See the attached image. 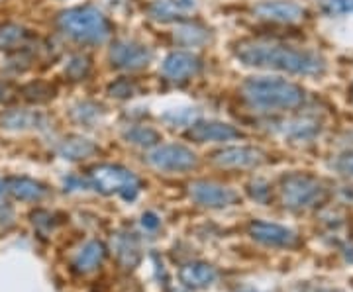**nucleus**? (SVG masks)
I'll return each instance as SVG.
<instances>
[{
  "mask_svg": "<svg viewBox=\"0 0 353 292\" xmlns=\"http://www.w3.org/2000/svg\"><path fill=\"white\" fill-rule=\"evenodd\" d=\"M88 69H90V63H88L87 57H83V55H77L71 59V63L67 65V75L71 76L73 81H79V79H83V76H87Z\"/></svg>",
  "mask_w": 353,
  "mask_h": 292,
  "instance_id": "obj_29",
  "label": "nucleus"
},
{
  "mask_svg": "<svg viewBox=\"0 0 353 292\" xmlns=\"http://www.w3.org/2000/svg\"><path fill=\"white\" fill-rule=\"evenodd\" d=\"M124 140L136 147H153L161 141V136L148 126H132L124 132Z\"/></svg>",
  "mask_w": 353,
  "mask_h": 292,
  "instance_id": "obj_23",
  "label": "nucleus"
},
{
  "mask_svg": "<svg viewBox=\"0 0 353 292\" xmlns=\"http://www.w3.org/2000/svg\"><path fill=\"white\" fill-rule=\"evenodd\" d=\"M104 257H106V247L101 242H88L75 255L73 267H75L77 273L85 275V273H90V271H94V269L99 267L104 261Z\"/></svg>",
  "mask_w": 353,
  "mask_h": 292,
  "instance_id": "obj_19",
  "label": "nucleus"
},
{
  "mask_svg": "<svg viewBox=\"0 0 353 292\" xmlns=\"http://www.w3.org/2000/svg\"><path fill=\"white\" fill-rule=\"evenodd\" d=\"M243 292H253V291H243Z\"/></svg>",
  "mask_w": 353,
  "mask_h": 292,
  "instance_id": "obj_39",
  "label": "nucleus"
},
{
  "mask_svg": "<svg viewBox=\"0 0 353 292\" xmlns=\"http://www.w3.org/2000/svg\"><path fill=\"white\" fill-rule=\"evenodd\" d=\"M26 30L18 24H6L0 28V50H12L18 48L26 39Z\"/></svg>",
  "mask_w": 353,
  "mask_h": 292,
  "instance_id": "obj_24",
  "label": "nucleus"
},
{
  "mask_svg": "<svg viewBox=\"0 0 353 292\" xmlns=\"http://www.w3.org/2000/svg\"><path fill=\"white\" fill-rule=\"evenodd\" d=\"M145 161L157 169V171H167V173H183L194 169L199 159L196 155L190 152L185 145L176 143H167V145H157L155 149L148 153Z\"/></svg>",
  "mask_w": 353,
  "mask_h": 292,
  "instance_id": "obj_6",
  "label": "nucleus"
},
{
  "mask_svg": "<svg viewBox=\"0 0 353 292\" xmlns=\"http://www.w3.org/2000/svg\"><path fill=\"white\" fill-rule=\"evenodd\" d=\"M250 194H252L253 200H259V202H267V194H269V189H267V185L265 182H259V180H255L250 185Z\"/></svg>",
  "mask_w": 353,
  "mask_h": 292,
  "instance_id": "obj_32",
  "label": "nucleus"
},
{
  "mask_svg": "<svg viewBox=\"0 0 353 292\" xmlns=\"http://www.w3.org/2000/svg\"><path fill=\"white\" fill-rule=\"evenodd\" d=\"M196 8L194 0H153L148 12L157 22H171L176 18H183Z\"/></svg>",
  "mask_w": 353,
  "mask_h": 292,
  "instance_id": "obj_14",
  "label": "nucleus"
},
{
  "mask_svg": "<svg viewBox=\"0 0 353 292\" xmlns=\"http://www.w3.org/2000/svg\"><path fill=\"white\" fill-rule=\"evenodd\" d=\"M12 98V90L6 85H0V102H8Z\"/></svg>",
  "mask_w": 353,
  "mask_h": 292,
  "instance_id": "obj_36",
  "label": "nucleus"
},
{
  "mask_svg": "<svg viewBox=\"0 0 353 292\" xmlns=\"http://www.w3.org/2000/svg\"><path fill=\"white\" fill-rule=\"evenodd\" d=\"M112 249L118 263L124 269H134L139 263V243L134 233H116L112 238Z\"/></svg>",
  "mask_w": 353,
  "mask_h": 292,
  "instance_id": "obj_17",
  "label": "nucleus"
},
{
  "mask_svg": "<svg viewBox=\"0 0 353 292\" xmlns=\"http://www.w3.org/2000/svg\"><path fill=\"white\" fill-rule=\"evenodd\" d=\"M255 14L263 20L279 22V24H296L304 18L303 6L290 0H265L255 6Z\"/></svg>",
  "mask_w": 353,
  "mask_h": 292,
  "instance_id": "obj_13",
  "label": "nucleus"
},
{
  "mask_svg": "<svg viewBox=\"0 0 353 292\" xmlns=\"http://www.w3.org/2000/svg\"><path fill=\"white\" fill-rule=\"evenodd\" d=\"M24 96L32 102L48 101V98L53 96V89L48 87V85H43V83H32V85H28L24 89Z\"/></svg>",
  "mask_w": 353,
  "mask_h": 292,
  "instance_id": "obj_27",
  "label": "nucleus"
},
{
  "mask_svg": "<svg viewBox=\"0 0 353 292\" xmlns=\"http://www.w3.org/2000/svg\"><path fill=\"white\" fill-rule=\"evenodd\" d=\"M187 138L196 141V143H208V141L240 140V138H243V134L238 127L232 126V124L210 120V122H194V124H190Z\"/></svg>",
  "mask_w": 353,
  "mask_h": 292,
  "instance_id": "obj_12",
  "label": "nucleus"
},
{
  "mask_svg": "<svg viewBox=\"0 0 353 292\" xmlns=\"http://www.w3.org/2000/svg\"><path fill=\"white\" fill-rule=\"evenodd\" d=\"M43 124V116L28 110H12L2 118V127L8 129H30Z\"/></svg>",
  "mask_w": 353,
  "mask_h": 292,
  "instance_id": "obj_21",
  "label": "nucleus"
},
{
  "mask_svg": "<svg viewBox=\"0 0 353 292\" xmlns=\"http://www.w3.org/2000/svg\"><path fill=\"white\" fill-rule=\"evenodd\" d=\"M194 116H196V112L187 108V110H173V112L165 114L163 120L165 122H169L171 126H190V124H194V122H192Z\"/></svg>",
  "mask_w": 353,
  "mask_h": 292,
  "instance_id": "obj_28",
  "label": "nucleus"
},
{
  "mask_svg": "<svg viewBox=\"0 0 353 292\" xmlns=\"http://www.w3.org/2000/svg\"><path fill=\"white\" fill-rule=\"evenodd\" d=\"M318 8L326 16L353 14V0H318Z\"/></svg>",
  "mask_w": 353,
  "mask_h": 292,
  "instance_id": "obj_25",
  "label": "nucleus"
},
{
  "mask_svg": "<svg viewBox=\"0 0 353 292\" xmlns=\"http://www.w3.org/2000/svg\"><path fill=\"white\" fill-rule=\"evenodd\" d=\"M250 236L255 242L263 243L267 247H294L299 245V236L292 229L271 224V222H252L250 224Z\"/></svg>",
  "mask_w": 353,
  "mask_h": 292,
  "instance_id": "obj_10",
  "label": "nucleus"
},
{
  "mask_svg": "<svg viewBox=\"0 0 353 292\" xmlns=\"http://www.w3.org/2000/svg\"><path fill=\"white\" fill-rule=\"evenodd\" d=\"M175 41L187 48H196L208 41V32L199 24H183L175 30Z\"/></svg>",
  "mask_w": 353,
  "mask_h": 292,
  "instance_id": "obj_22",
  "label": "nucleus"
},
{
  "mask_svg": "<svg viewBox=\"0 0 353 292\" xmlns=\"http://www.w3.org/2000/svg\"><path fill=\"white\" fill-rule=\"evenodd\" d=\"M352 94H353V85H352Z\"/></svg>",
  "mask_w": 353,
  "mask_h": 292,
  "instance_id": "obj_38",
  "label": "nucleus"
},
{
  "mask_svg": "<svg viewBox=\"0 0 353 292\" xmlns=\"http://www.w3.org/2000/svg\"><path fill=\"white\" fill-rule=\"evenodd\" d=\"M179 277H181V282L189 289H206L216 280L218 271L208 263L194 261V263H187L181 269Z\"/></svg>",
  "mask_w": 353,
  "mask_h": 292,
  "instance_id": "obj_16",
  "label": "nucleus"
},
{
  "mask_svg": "<svg viewBox=\"0 0 353 292\" xmlns=\"http://www.w3.org/2000/svg\"><path fill=\"white\" fill-rule=\"evenodd\" d=\"M336 169L340 171L341 175H347V177H353V152L341 155L340 159L336 161Z\"/></svg>",
  "mask_w": 353,
  "mask_h": 292,
  "instance_id": "obj_31",
  "label": "nucleus"
},
{
  "mask_svg": "<svg viewBox=\"0 0 353 292\" xmlns=\"http://www.w3.org/2000/svg\"><path fill=\"white\" fill-rule=\"evenodd\" d=\"M110 61L116 69L138 71L152 61V50L134 39H118L110 48Z\"/></svg>",
  "mask_w": 353,
  "mask_h": 292,
  "instance_id": "obj_7",
  "label": "nucleus"
},
{
  "mask_svg": "<svg viewBox=\"0 0 353 292\" xmlns=\"http://www.w3.org/2000/svg\"><path fill=\"white\" fill-rule=\"evenodd\" d=\"M108 92H110V96H116V98H130L136 94V85L122 79V81H116L114 85H110Z\"/></svg>",
  "mask_w": 353,
  "mask_h": 292,
  "instance_id": "obj_30",
  "label": "nucleus"
},
{
  "mask_svg": "<svg viewBox=\"0 0 353 292\" xmlns=\"http://www.w3.org/2000/svg\"><path fill=\"white\" fill-rule=\"evenodd\" d=\"M189 194L194 202L202 208H228L236 204L238 194L218 182L208 180H194L189 185Z\"/></svg>",
  "mask_w": 353,
  "mask_h": 292,
  "instance_id": "obj_8",
  "label": "nucleus"
},
{
  "mask_svg": "<svg viewBox=\"0 0 353 292\" xmlns=\"http://www.w3.org/2000/svg\"><path fill=\"white\" fill-rule=\"evenodd\" d=\"M12 218L14 212L12 208H10V204H8V200H0V226L12 224Z\"/></svg>",
  "mask_w": 353,
  "mask_h": 292,
  "instance_id": "obj_33",
  "label": "nucleus"
},
{
  "mask_svg": "<svg viewBox=\"0 0 353 292\" xmlns=\"http://www.w3.org/2000/svg\"><path fill=\"white\" fill-rule=\"evenodd\" d=\"M243 98L259 110H292L304 102V90L277 76H252L241 85Z\"/></svg>",
  "mask_w": 353,
  "mask_h": 292,
  "instance_id": "obj_2",
  "label": "nucleus"
},
{
  "mask_svg": "<svg viewBox=\"0 0 353 292\" xmlns=\"http://www.w3.org/2000/svg\"><path fill=\"white\" fill-rule=\"evenodd\" d=\"M6 191L10 192L14 198H18V200H30V202H38V200H41L48 194V189L41 182L26 177L8 178L6 180Z\"/></svg>",
  "mask_w": 353,
  "mask_h": 292,
  "instance_id": "obj_18",
  "label": "nucleus"
},
{
  "mask_svg": "<svg viewBox=\"0 0 353 292\" xmlns=\"http://www.w3.org/2000/svg\"><path fill=\"white\" fill-rule=\"evenodd\" d=\"M88 182L94 191L102 194H118L124 200H134L138 196L141 182L139 178L120 165H97L88 173Z\"/></svg>",
  "mask_w": 353,
  "mask_h": 292,
  "instance_id": "obj_4",
  "label": "nucleus"
},
{
  "mask_svg": "<svg viewBox=\"0 0 353 292\" xmlns=\"http://www.w3.org/2000/svg\"><path fill=\"white\" fill-rule=\"evenodd\" d=\"M65 189H69V191H81V189H85V180H79V178L71 177L65 180Z\"/></svg>",
  "mask_w": 353,
  "mask_h": 292,
  "instance_id": "obj_35",
  "label": "nucleus"
},
{
  "mask_svg": "<svg viewBox=\"0 0 353 292\" xmlns=\"http://www.w3.org/2000/svg\"><path fill=\"white\" fill-rule=\"evenodd\" d=\"M202 69V61L189 51H173L165 57L161 71L169 81L183 83L189 81L194 75H199Z\"/></svg>",
  "mask_w": 353,
  "mask_h": 292,
  "instance_id": "obj_11",
  "label": "nucleus"
},
{
  "mask_svg": "<svg viewBox=\"0 0 353 292\" xmlns=\"http://www.w3.org/2000/svg\"><path fill=\"white\" fill-rule=\"evenodd\" d=\"M234 53L248 67L273 69L301 76H316L326 71V61L318 53L296 50L292 45H279L269 41H240Z\"/></svg>",
  "mask_w": 353,
  "mask_h": 292,
  "instance_id": "obj_1",
  "label": "nucleus"
},
{
  "mask_svg": "<svg viewBox=\"0 0 353 292\" xmlns=\"http://www.w3.org/2000/svg\"><path fill=\"white\" fill-rule=\"evenodd\" d=\"M6 180H0V200H6Z\"/></svg>",
  "mask_w": 353,
  "mask_h": 292,
  "instance_id": "obj_37",
  "label": "nucleus"
},
{
  "mask_svg": "<svg viewBox=\"0 0 353 292\" xmlns=\"http://www.w3.org/2000/svg\"><path fill=\"white\" fill-rule=\"evenodd\" d=\"M73 116L81 124H92L101 116V108L92 102H83V104L73 108Z\"/></svg>",
  "mask_w": 353,
  "mask_h": 292,
  "instance_id": "obj_26",
  "label": "nucleus"
},
{
  "mask_svg": "<svg viewBox=\"0 0 353 292\" xmlns=\"http://www.w3.org/2000/svg\"><path fill=\"white\" fill-rule=\"evenodd\" d=\"M99 152V147L87 138H81V136H71L59 143L57 153L59 157H63L67 161H79V159H87L90 155Z\"/></svg>",
  "mask_w": 353,
  "mask_h": 292,
  "instance_id": "obj_20",
  "label": "nucleus"
},
{
  "mask_svg": "<svg viewBox=\"0 0 353 292\" xmlns=\"http://www.w3.org/2000/svg\"><path fill=\"white\" fill-rule=\"evenodd\" d=\"M141 226L148 229V231H155V229L159 228V218L155 216L153 212H145L141 216Z\"/></svg>",
  "mask_w": 353,
  "mask_h": 292,
  "instance_id": "obj_34",
  "label": "nucleus"
},
{
  "mask_svg": "<svg viewBox=\"0 0 353 292\" xmlns=\"http://www.w3.org/2000/svg\"><path fill=\"white\" fill-rule=\"evenodd\" d=\"M281 198L285 208L289 210H308L318 204L324 202L326 198V189L322 180L310 175H289L281 182Z\"/></svg>",
  "mask_w": 353,
  "mask_h": 292,
  "instance_id": "obj_5",
  "label": "nucleus"
},
{
  "mask_svg": "<svg viewBox=\"0 0 353 292\" xmlns=\"http://www.w3.org/2000/svg\"><path fill=\"white\" fill-rule=\"evenodd\" d=\"M57 25L65 36L81 43H102L112 34L108 18L94 6H77L63 10L57 18Z\"/></svg>",
  "mask_w": 353,
  "mask_h": 292,
  "instance_id": "obj_3",
  "label": "nucleus"
},
{
  "mask_svg": "<svg viewBox=\"0 0 353 292\" xmlns=\"http://www.w3.org/2000/svg\"><path fill=\"white\" fill-rule=\"evenodd\" d=\"M212 161L222 169H252L263 163L265 153L257 147H248V145L224 147L212 155Z\"/></svg>",
  "mask_w": 353,
  "mask_h": 292,
  "instance_id": "obj_9",
  "label": "nucleus"
},
{
  "mask_svg": "<svg viewBox=\"0 0 353 292\" xmlns=\"http://www.w3.org/2000/svg\"><path fill=\"white\" fill-rule=\"evenodd\" d=\"M281 134L292 141H310L320 134V122L310 116L290 118L281 124Z\"/></svg>",
  "mask_w": 353,
  "mask_h": 292,
  "instance_id": "obj_15",
  "label": "nucleus"
}]
</instances>
